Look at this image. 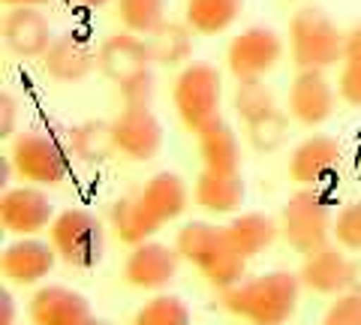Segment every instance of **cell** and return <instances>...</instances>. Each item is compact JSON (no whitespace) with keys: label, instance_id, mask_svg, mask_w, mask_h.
<instances>
[{"label":"cell","instance_id":"obj_1","mask_svg":"<svg viewBox=\"0 0 361 325\" xmlns=\"http://www.w3.org/2000/svg\"><path fill=\"white\" fill-rule=\"evenodd\" d=\"M301 298V277L292 271H268L220 289V305L229 317L250 325H286Z\"/></svg>","mask_w":361,"mask_h":325},{"label":"cell","instance_id":"obj_2","mask_svg":"<svg viewBox=\"0 0 361 325\" xmlns=\"http://www.w3.org/2000/svg\"><path fill=\"white\" fill-rule=\"evenodd\" d=\"M175 250L184 262L196 265L214 289H229L244 280L247 259L232 247L226 226L205 220H190L175 235Z\"/></svg>","mask_w":361,"mask_h":325},{"label":"cell","instance_id":"obj_3","mask_svg":"<svg viewBox=\"0 0 361 325\" xmlns=\"http://www.w3.org/2000/svg\"><path fill=\"white\" fill-rule=\"evenodd\" d=\"M289 54L298 70H331L346 58V30L322 6H298L289 18Z\"/></svg>","mask_w":361,"mask_h":325},{"label":"cell","instance_id":"obj_4","mask_svg":"<svg viewBox=\"0 0 361 325\" xmlns=\"http://www.w3.org/2000/svg\"><path fill=\"white\" fill-rule=\"evenodd\" d=\"M172 103L187 133L199 136L205 127L223 118V75L208 61H190L180 66L172 85Z\"/></svg>","mask_w":361,"mask_h":325},{"label":"cell","instance_id":"obj_5","mask_svg":"<svg viewBox=\"0 0 361 325\" xmlns=\"http://www.w3.org/2000/svg\"><path fill=\"white\" fill-rule=\"evenodd\" d=\"M280 235L295 253L307 256L329 247L334 238V214L325 193L316 187H301L280 211Z\"/></svg>","mask_w":361,"mask_h":325},{"label":"cell","instance_id":"obj_6","mask_svg":"<svg viewBox=\"0 0 361 325\" xmlns=\"http://www.w3.org/2000/svg\"><path fill=\"white\" fill-rule=\"evenodd\" d=\"M49 241L61 262L73 268H94L106 250L103 220L87 208H66L51 220Z\"/></svg>","mask_w":361,"mask_h":325},{"label":"cell","instance_id":"obj_7","mask_svg":"<svg viewBox=\"0 0 361 325\" xmlns=\"http://www.w3.org/2000/svg\"><path fill=\"white\" fill-rule=\"evenodd\" d=\"M9 160L13 169L25 184L37 187H54L63 184L70 175V154L63 145L39 130H25L9 142Z\"/></svg>","mask_w":361,"mask_h":325},{"label":"cell","instance_id":"obj_8","mask_svg":"<svg viewBox=\"0 0 361 325\" xmlns=\"http://www.w3.org/2000/svg\"><path fill=\"white\" fill-rule=\"evenodd\" d=\"M283 58V39L274 27L253 25L241 33H235L226 49V70L235 82H253L265 78Z\"/></svg>","mask_w":361,"mask_h":325},{"label":"cell","instance_id":"obj_9","mask_svg":"<svg viewBox=\"0 0 361 325\" xmlns=\"http://www.w3.org/2000/svg\"><path fill=\"white\" fill-rule=\"evenodd\" d=\"M337 87L325 70H298L286 94V111L298 127H322L337 109Z\"/></svg>","mask_w":361,"mask_h":325},{"label":"cell","instance_id":"obj_10","mask_svg":"<svg viewBox=\"0 0 361 325\" xmlns=\"http://www.w3.org/2000/svg\"><path fill=\"white\" fill-rule=\"evenodd\" d=\"M54 214L51 199L42 193L37 184H21L6 187L0 196V226L16 238H27V235H39L42 229L51 226Z\"/></svg>","mask_w":361,"mask_h":325},{"label":"cell","instance_id":"obj_11","mask_svg":"<svg viewBox=\"0 0 361 325\" xmlns=\"http://www.w3.org/2000/svg\"><path fill=\"white\" fill-rule=\"evenodd\" d=\"M97 66L111 85H130L135 78L148 75L151 73V49H148V39L139 37V33H130V30H121V33H111L99 42L97 49Z\"/></svg>","mask_w":361,"mask_h":325},{"label":"cell","instance_id":"obj_12","mask_svg":"<svg viewBox=\"0 0 361 325\" xmlns=\"http://www.w3.org/2000/svg\"><path fill=\"white\" fill-rule=\"evenodd\" d=\"M118 154L133 163H151L163 151V124L151 106H123L111 121Z\"/></svg>","mask_w":361,"mask_h":325},{"label":"cell","instance_id":"obj_13","mask_svg":"<svg viewBox=\"0 0 361 325\" xmlns=\"http://www.w3.org/2000/svg\"><path fill=\"white\" fill-rule=\"evenodd\" d=\"M180 256L175 247H169L163 241H145L135 244L130 250L127 262H123V280L135 289H148V293H160L178 274Z\"/></svg>","mask_w":361,"mask_h":325},{"label":"cell","instance_id":"obj_14","mask_svg":"<svg viewBox=\"0 0 361 325\" xmlns=\"http://www.w3.org/2000/svg\"><path fill=\"white\" fill-rule=\"evenodd\" d=\"M54 262H58V253H54L51 241L27 235V238H16L13 244L4 247V253H0V274L9 283L37 286L54 271Z\"/></svg>","mask_w":361,"mask_h":325},{"label":"cell","instance_id":"obj_15","mask_svg":"<svg viewBox=\"0 0 361 325\" xmlns=\"http://www.w3.org/2000/svg\"><path fill=\"white\" fill-rule=\"evenodd\" d=\"M298 277L301 286L310 289L313 295L337 298L353 289V259L346 256L341 244H329V247L304 256Z\"/></svg>","mask_w":361,"mask_h":325},{"label":"cell","instance_id":"obj_16","mask_svg":"<svg viewBox=\"0 0 361 325\" xmlns=\"http://www.w3.org/2000/svg\"><path fill=\"white\" fill-rule=\"evenodd\" d=\"M341 142L325 133H313L304 142L295 145V151L289 157V181H295L301 187H316L337 172L341 166Z\"/></svg>","mask_w":361,"mask_h":325},{"label":"cell","instance_id":"obj_17","mask_svg":"<svg viewBox=\"0 0 361 325\" xmlns=\"http://www.w3.org/2000/svg\"><path fill=\"white\" fill-rule=\"evenodd\" d=\"M0 33H4L6 49L16 58H25V61L42 58L54 42L51 21L37 6H9V13L4 16V25H0Z\"/></svg>","mask_w":361,"mask_h":325},{"label":"cell","instance_id":"obj_18","mask_svg":"<svg viewBox=\"0 0 361 325\" xmlns=\"http://www.w3.org/2000/svg\"><path fill=\"white\" fill-rule=\"evenodd\" d=\"M27 317L33 325H85L90 313L87 298L63 283H45L30 295Z\"/></svg>","mask_w":361,"mask_h":325},{"label":"cell","instance_id":"obj_19","mask_svg":"<svg viewBox=\"0 0 361 325\" xmlns=\"http://www.w3.org/2000/svg\"><path fill=\"white\" fill-rule=\"evenodd\" d=\"M45 73L51 82L58 85H78L97 70V51L90 49L87 37L75 30H66L61 37H54L49 51L42 54Z\"/></svg>","mask_w":361,"mask_h":325},{"label":"cell","instance_id":"obj_20","mask_svg":"<svg viewBox=\"0 0 361 325\" xmlns=\"http://www.w3.org/2000/svg\"><path fill=\"white\" fill-rule=\"evenodd\" d=\"M247 196L241 172H211L202 169L193 184V202L208 214H238Z\"/></svg>","mask_w":361,"mask_h":325},{"label":"cell","instance_id":"obj_21","mask_svg":"<svg viewBox=\"0 0 361 325\" xmlns=\"http://www.w3.org/2000/svg\"><path fill=\"white\" fill-rule=\"evenodd\" d=\"M139 199H142V205L151 211V217L160 223V226H166V223H175L187 211L190 190L178 172H157L139 190Z\"/></svg>","mask_w":361,"mask_h":325},{"label":"cell","instance_id":"obj_22","mask_svg":"<svg viewBox=\"0 0 361 325\" xmlns=\"http://www.w3.org/2000/svg\"><path fill=\"white\" fill-rule=\"evenodd\" d=\"M226 235H229L232 247L244 259H253V256H262L265 250L274 247L280 235V220L262 214V211H241V214H232V220L226 223Z\"/></svg>","mask_w":361,"mask_h":325},{"label":"cell","instance_id":"obj_23","mask_svg":"<svg viewBox=\"0 0 361 325\" xmlns=\"http://www.w3.org/2000/svg\"><path fill=\"white\" fill-rule=\"evenodd\" d=\"M109 226L121 244L135 247V244L151 241L157 229H160V223L151 217V211L142 205L139 196H121L115 205L109 208Z\"/></svg>","mask_w":361,"mask_h":325},{"label":"cell","instance_id":"obj_24","mask_svg":"<svg viewBox=\"0 0 361 325\" xmlns=\"http://www.w3.org/2000/svg\"><path fill=\"white\" fill-rule=\"evenodd\" d=\"M199 160L211 172H241V142L235 130L220 118L217 124L205 127L196 136Z\"/></svg>","mask_w":361,"mask_h":325},{"label":"cell","instance_id":"obj_25","mask_svg":"<svg viewBox=\"0 0 361 325\" xmlns=\"http://www.w3.org/2000/svg\"><path fill=\"white\" fill-rule=\"evenodd\" d=\"M151 61L157 66H187L193 61V30L187 21H163L148 37Z\"/></svg>","mask_w":361,"mask_h":325},{"label":"cell","instance_id":"obj_26","mask_svg":"<svg viewBox=\"0 0 361 325\" xmlns=\"http://www.w3.org/2000/svg\"><path fill=\"white\" fill-rule=\"evenodd\" d=\"M70 151L75 160H82L87 166H99V163L111 160V157L118 154L111 121L87 118L82 124H75L70 133Z\"/></svg>","mask_w":361,"mask_h":325},{"label":"cell","instance_id":"obj_27","mask_svg":"<svg viewBox=\"0 0 361 325\" xmlns=\"http://www.w3.org/2000/svg\"><path fill=\"white\" fill-rule=\"evenodd\" d=\"M244 13V0H187L184 21L199 37H220Z\"/></svg>","mask_w":361,"mask_h":325},{"label":"cell","instance_id":"obj_28","mask_svg":"<svg viewBox=\"0 0 361 325\" xmlns=\"http://www.w3.org/2000/svg\"><path fill=\"white\" fill-rule=\"evenodd\" d=\"M232 106H235V115L244 121V127L253 124V121H259V118L271 115V111H277L274 91L265 85V78H253V82H235Z\"/></svg>","mask_w":361,"mask_h":325},{"label":"cell","instance_id":"obj_29","mask_svg":"<svg viewBox=\"0 0 361 325\" xmlns=\"http://www.w3.org/2000/svg\"><path fill=\"white\" fill-rule=\"evenodd\" d=\"M115 16L123 30L148 37L166 21V0H115Z\"/></svg>","mask_w":361,"mask_h":325},{"label":"cell","instance_id":"obj_30","mask_svg":"<svg viewBox=\"0 0 361 325\" xmlns=\"http://www.w3.org/2000/svg\"><path fill=\"white\" fill-rule=\"evenodd\" d=\"M289 124H292L289 111H280V109L271 111V115L247 124V145L256 154H277L289 142V130H292Z\"/></svg>","mask_w":361,"mask_h":325},{"label":"cell","instance_id":"obj_31","mask_svg":"<svg viewBox=\"0 0 361 325\" xmlns=\"http://www.w3.org/2000/svg\"><path fill=\"white\" fill-rule=\"evenodd\" d=\"M190 322H193V313H190L187 301L178 295H154L133 317V325H190Z\"/></svg>","mask_w":361,"mask_h":325},{"label":"cell","instance_id":"obj_32","mask_svg":"<svg viewBox=\"0 0 361 325\" xmlns=\"http://www.w3.org/2000/svg\"><path fill=\"white\" fill-rule=\"evenodd\" d=\"M334 241L343 250H358L361 253V202H353L337 211L334 217Z\"/></svg>","mask_w":361,"mask_h":325},{"label":"cell","instance_id":"obj_33","mask_svg":"<svg viewBox=\"0 0 361 325\" xmlns=\"http://www.w3.org/2000/svg\"><path fill=\"white\" fill-rule=\"evenodd\" d=\"M322 325H361V295L358 293H343L331 301L325 310Z\"/></svg>","mask_w":361,"mask_h":325},{"label":"cell","instance_id":"obj_34","mask_svg":"<svg viewBox=\"0 0 361 325\" xmlns=\"http://www.w3.org/2000/svg\"><path fill=\"white\" fill-rule=\"evenodd\" d=\"M337 94L346 106L361 109V61H343L337 73Z\"/></svg>","mask_w":361,"mask_h":325},{"label":"cell","instance_id":"obj_35","mask_svg":"<svg viewBox=\"0 0 361 325\" xmlns=\"http://www.w3.org/2000/svg\"><path fill=\"white\" fill-rule=\"evenodd\" d=\"M118 91H121V97H123V103H127V106H151V97H154V73L135 78V82L118 87Z\"/></svg>","mask_w":361,"mask_h":325},{"label":"cell","instance_id":"obj_36","mask_svg":"<svg viewBox=\"0 0 361 325\" xmlns=\"http://www.w3.org/2000/svg\"><path fill=\"white\" fill-rule=\"evenodd\" d=\"M18 103H16V97L4 91L0 94V139H16L18 133Z\"/></svg>","mask_w":361,"mask_h":325},{"label":"cell","instance_id":"obj_37","mask_svg":"<svg viewBox=\"0 0 361 325\" xmlns=\"http://www.w3.org/2000/svg\"><path fill=\"white\" fill-rule=\"evenodd\" d=\"M343 61H361V21L346 30V58Z\"/></svg>","mask_w":361,"mask_h":325},{"label":"cell","instance_id":"obj_38","mask_svg":"<svg viewBox=\"0 0 361 325\" xmlns=\"http://www.w3.org/2000/svg\"><path fill=\"white\" fill-rule=\"evenodd\" d=\"M0 325H16V301L13 293H0Z\"/></svg>","mask_w":361,"mask_h":325},{"label":"cell","instance_id":"obj_39","mask_svg":"<svg viewBox=\"0 0 361 325\" xmlns=\"http://www.w3.org/2000/svg\"><path fill=\"white\" fill-rule=\"evenodd\" d=\"M349 293L361 295V259H353V289H349Z\"/></svg>","mask_w":361,"mask_h":325},{"label":"cell","instance_id":"obj_40","mask_svg":"<svg viewBox=\"0 0 361 325\" xmlns=\"http://www.w3.org/2000/svg\"><path fill=\"white\" fill-rule=\"evenodd\" d=\"M4 6H45L51 4V0H0Z\"/></svg>","mask_w":361,"mask_h":325},{"label":"cell","instance_id":"obj_41","mask_svg":"<svg viewBox=\"0 0 361 325\" xmlns=\"http://www.w3.org/2000/svg\"><path fill=\"white\" fill-rule=\"evenodd\" d=\"M75 4H82L85 9H99V6H109V4H115V0H75Z\"/></svg>","mask_w":361,"mask_h":325},{"label":"cell","instance_id":"obj_42","mask_svg":"<svg viewBox=\"0 0 361 325\" xmlns=\"http://www.w3.org/2000/svg\"><path fill=\"white\" fill-rule=\"evenodd\" d=\"M85 325H111V322H109V319H99V317H90Z\"/></svg>","mask_w":361,"mask_h":325},{"label":"cell","instance_id":"obj_43","mask_svg":"<svg viewBox=\"0 0 361 325\" xmlns=\"http://www.w3.org/2000/svg\"><path fill=\"white\" fill-rule=\"evenodd\" d=\"M16 325H25V322H16ZM30 325H33V322H30Z\"/></svg>","mask_w":361,"mask_h":325}]
</instances>
